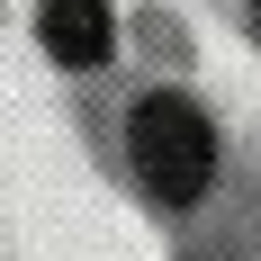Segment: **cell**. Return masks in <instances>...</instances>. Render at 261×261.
<instances>
[{"instance_id": "2", "label": "cell", "mask_w": 261, "mask_h": 261, "mask_svg": "<svg viewBox=\"0 0 261 261\" xmlns=\"http://www.w3.org/2000/svg\"><path fill=\"white\" fill-rule=\"evenodd\" d=\"M36 36H45L54 63L90 72V63H108V45H117V18H108V0H45V9H36Z\"/></svg>"}, {"instance_id": "1", "label": "cell", "mask_w": 261, "mask_h": 261, "mask_svg": "<svg viewBox=\"0 0 261 261\" xmlns=\"http://www.w3.org/2000/svg\"><path fill=\"white\" fill-rule=\"evenodd\" d=\"M126 153H135V171H144V189H153L162 207H189L216 180V126H207V108L180 99V90H144L135 99Z\"/></svg>"}]
</instances>
